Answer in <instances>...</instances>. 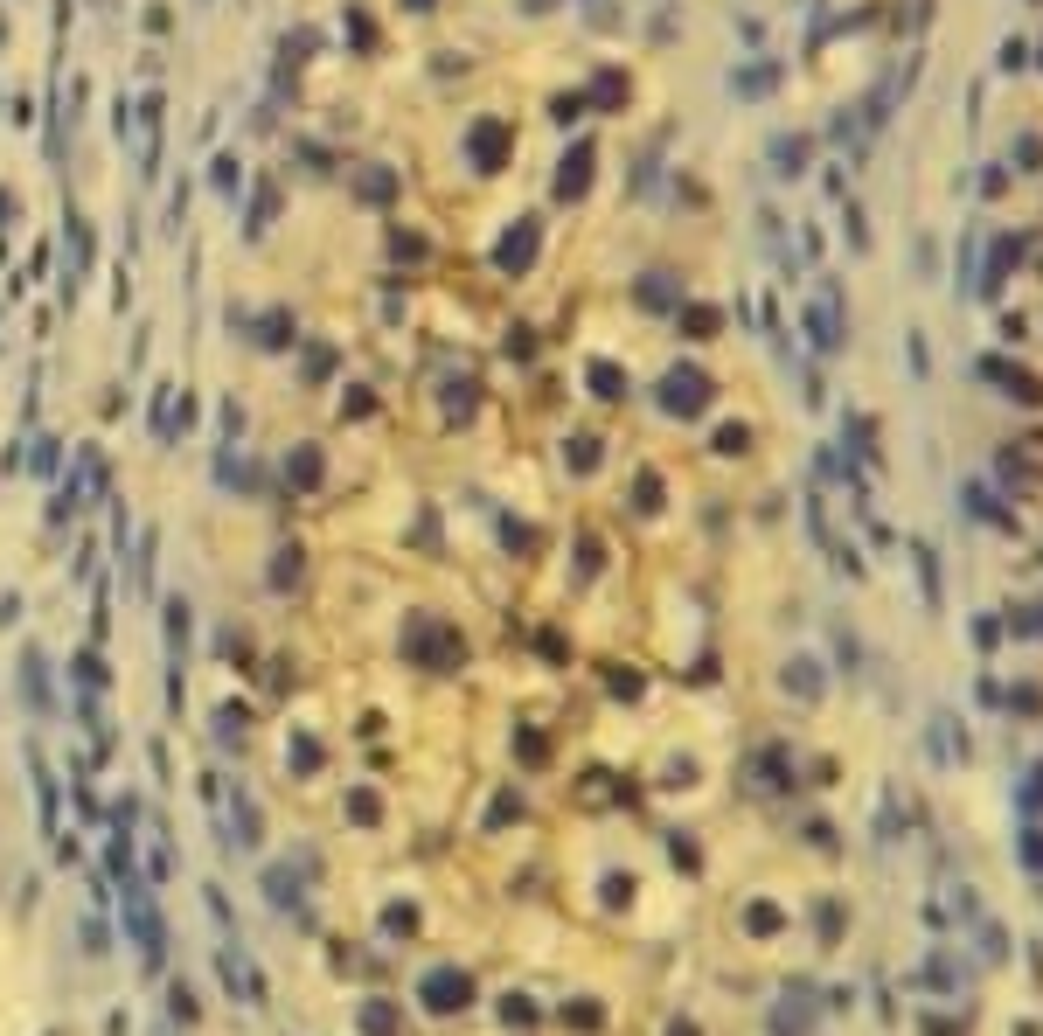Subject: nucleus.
Masks as SVG:
<instances>
[{"instance_id":"f257e3e1","label":"nucleus","mask_w":1043,"mask_h":1036,"mask_svg":"<svg viewBox=\"0 0 1043 1036\" xmlns=\"http://www.w3.org/2000/svg\"><path fill=\"white\" fill-rule=\"evenodd\" d=\"M230 327H251V341H258L265 355H293V348H299V313H293V306H265L258 320L230 306Z\"/></svg>"},{"instance_id":"f03ea898","label":"nucleus","mask_w":1043,"mask_h":1036,"mask_svg":"<svg viewBox=\"0 0 1043 1036\" xmlns=\"http://www.w3.org/2000/svg\"><path fill=\"white\" fill-rule=\"evenodd\" d=\"M508 147H515V126L508 119H473L466 126V160H473V174H501V160H508Z\"/></svg>"},{"instance_id":"7ed1b4c3","label":"nucleus","mask_w":1043,"mask_h":1036,"mask_svg":"<svg viewBox=\"0 0 1043 1036\" xmlns=\"http://www.w3.org/2000/svg\"><path fill=\"white\" fill-rule=\"evenodd\" d=\"M91 258H98V244H91V223H84L77 209H63V306L77 299L84 272H91Z\"/></svg>"},{"instance_id":"20e7f679","label":"nucleus","mask_w":1043,"mask_h":1036,"mask_svg":"<svg viewBox=\"0 0 1043 1036\" xmlns=\"http://www.w3.org/2000/svg\"><path fill=\"white\" fill-rule=\"evenodd\" d=\"M133 133H140V181H160V133H167V98L147 91L133 105Z\"/></svg>"},{"instance_id":"39448f33","label":"nucleus","mask_w":1043,"mask_h":1036,"mask_svg":"<svg viewBox=\"0 0 1043 1036\" xmlns=\"http://www.w3.org/2000/svg\"><path fill=\"white\" fill-rule=\"evenodd\" d=\"M188 689V598H167V703L181 710Z\"/></svg>"},{"instance_id":"423d86ee","label":"nucleus","mask_w":1043,"mask_h":1036,"mask_svg":"<svg viewBox=\"0 0 1043 1036\" xmlns=\"http://www.w3.org/2000/svg\"><path fill=\"white\" fill-rule=\"evenodd\" d=\"M397 188H404V167H390V160H362V167L348 174V195H355V202H369V209L397 202Z\"/></svg>"},{"instance_id":"0eeeda50","label":"nucleus","mask_w":1043,"mask_h":1036,"mask_svg":"<svg viewBox=\"0 0 1043 1036\" xmlns=\"http://www.w3.org/2000/svg\"><path fill=\"white\" fill-rule=\"evenodd\" d=\"M279 202H286L279 174H258V181H251V209H244V237H251V244H258V237H272V223H279Z\"/></svg>"},{"instance_id":"6e6552de","label":"nucleus","mask_w":1043,"mask_h":1036,"mask_svg":"<svg viewBox=\"0 0 1043 1036\" xmlns=\"http://www.w3.org/2000/svg\"><path fill=\"white\" fill-rule=\"evenodd\" d=\"M529 258H536V216H515V230L494 244V265L501 272H529Z\"/></svg>"},{"instance_id":"1a4fd4ad","label":"nucleus","mask_w":1043,"mask_h":1036,"mask_svg":"<svg viewBox=\"0 0 1043 1036\" xmlns=\"http://www.w3.org/2000/svg\"><path fill=\"white\" fill-rule=\"evenodd\" d=\"M334 369H341V348H334V341H306V348H299V383H313V390H320Z\"/></svg>"},{"instance_id":"9d476101","label":"nucleus","mask_w":1043,"mask_h":1036,"mask_svg":"<svg viewBox=\"0 0 1043 1036\" xmlns=\"http://www.w3.org/2000/svg\"><path fill=\"white\" fill-rule=\"evenodd\" d=\"M411 654H418V661H439V654H466V647H459V633L432 626V619H418V626H411Z\"/></svg>"},{"instance_id":"9b49d317","label":"nucleus","mask_w":1043,"mask_h":1036,"mask_svg":"<svg viewBox=\"0 0 1043 1036\" xmlns=\"http://www.w3.org/2000/svg\"><path fill=\"white\" fill-rule=\"evenodd\" d=\"M320 473H327L320 445H293V452H286V480H293L299 494H313V487H320Z\"/></svg>"},{"instance_id":"f8f14e48","label":"nucleus","mask_w":1043,"mask_h":1036,"mask_svg":"<svg viewBox=\"0 0 1043 1036\" xmlns=\"http://www.w3.org/2000/svg\"><path fill=\"white\" fill-rule=\"evenodd\" d=\"M209 188L237 209V188H244V153H216V160H209Z\"/></svg>"},{"instance_id":"ddd939ff","label":"nucleus","mask_w":1043,"mask_h":1036,"mask_svg":"<svg viewBox=\"0 0 1043 1036\" xmlns=\"http://www.w3.org/2000/svg\"><path fill=\"white\" fill-rule=\"evenodd\" d=\"M21 682H28V703H35V710H49V661H42L35 647L21 654Z\"/></svg>"},{"instance_id":"4468645a","label":"nucleus","mask_w":1043,"mask_h":1036,"mask_svg":"<svg viewBox=\"0 0 1043 1036\" xmlns=\"http://www.w3.org/2000/svg\"><path fill=\"white\" fill-rule=\"evenodd\" d=\"M341 35H348V42L369 56V49H376V21H369V7H355V0H348V14H341Z\"/></svg>"},{"instance_id":"2eb2a0df","label":"nucleus","mask_w":1043,"mask_h":1036,"mask_svg":"<svg viewBox=\"0 0 1043 1036\" xmlns=\"http://www.w3.org/2000/svg\"><path fill=\"white\" fill-rule=\"evenodd\" d=\"M28 765H35V800H42V821L56 828V779H49V765H42V751H28Z\"/></svg>"},{"instance_id":"dca6fc26","label":"nucleus","mask_w":1043,"mask_h":1036,"mask_svg":"<svg viewBox=\"0 0 1043 1036\" xmlns=\"http://www.w3.org/2000/svg\"><path fill=\"white\" fill-rule=\"evenodd\" d=\"M668 404L675 411H696L703 404V376H668Z\"/></svg>"},{"instance_id":"f3484780","label":"nucleus","mask_w":1043,"mask_h":1036,"mask_svg":"<svg viewBox=\"0 0 1043 1036\" xmlns=\"http://www.w3.org/2000/svg\"><path fill=\"white\" fill-rule=\"evenodd\" d=\"M355 397H341V418H369L376 411V397H369V383H348Z\"/></svg>"},{"instance_id":"a211bd4d","label":"nucleus","mask_w":1043,"mask_h":1036,"mask_svg":"<svg viewBox=\"0 0 1043 1036\" xmlns=\"http://www.w3.org/2000/svg\"><path fill=\"white\" fill-rule=\"evenodd\" d=\"M272 585L286 592V585H299V550H279V564H272Z\"/></svg>"},{"instance_id":"6ab92c4d","label":"nucleus","mask_w":1043,"mask_h":1036,"mask_svg":"<svg viewBox=\"0 0 1043 1036\" xmlns=\"http://www.w3.org/2000/svg\"><path fill=\"white\" fill-rule=\"evenodd\" d=\"M390 251H397V258H425V237H418V230H390Z\"/></svg>"},{"instance_id":"aec40b11","label":"nucleus","mask_w":1043,"mask_h":1036,"mask_svg":"<svg viewBox=\"0 0 1043 1036\" xmlns=\"http://www.w3.org/2000/svg\"><path fill=\"white\" fill-rule=\"evenodd\" d=\"M181 223H188V181L167 195V230H181Z\"/></svg>"},{"instance_id":"412c9836","label":"nucleus","mask_w":1043,"mask_h":1036,"mask_svg":"<svg viewBox=\"0 0 1043 1036\" xmlns=\"http://www.w3.org/2000/svg\"><path fill=\"white\" fill-rule=\"evenodd\" d=\"M14 223H21V195H14V188H0V237H7Z\"/></svg>"},{"instance_id":"4be33fe9","label":"nucleus","mask_w":1043,"mask_h":1036,"mask_svg":"<svg viewBox=\"0 0 1043 1036\" xmlns=\"http://www.w3.org/2000/svg\"><path fill=\"white\" fill-rule=\"evenodd\" d=\"M592 383H598V397H619V369H612V362H598Z\"/></svg>"},{"instance_id":"5701e85b","label":"nucleus","mask_w":1043,"mask_h":1036,"mask_svg":"<svg viewBox=\"0 0 1043 1036\" xmlns=\"http://www.w3.org/2000/svg\"><path fill=\"white\" fill-rule=\"evenodd\" d=\"M28 466H35V473H49V466H56V439H35V459H28Z\"/></svg>"},{"instance_id":"b1692460","label":"nucleus","mask_w":1043,"mask_h":1036,"mask_svg":"<svg viewBox=\"0 0 1043 1036\" xmlns=\"http://www.w3.org/2000/svg\"><path fill=\"white\" fill-rule=\"evenodd\" d=\"M14 612H21V598H14V592H0V626H14Z\"/></svg>"},{"instance_id":"393cba45","label":"nucleus","mask_w":1043,"mask_h":1036,"mask_svg":"<svg viewBox=\"0 0 1043 1036\" xmlns=\"http://www.w3.org/2000/svg\"><path fill=\"white\" fill-rule=\"evenodd\" d=\"M404 7H411V14H432V7H439V0H404Z\"/></svg>"}]
</instances>
